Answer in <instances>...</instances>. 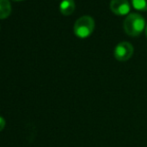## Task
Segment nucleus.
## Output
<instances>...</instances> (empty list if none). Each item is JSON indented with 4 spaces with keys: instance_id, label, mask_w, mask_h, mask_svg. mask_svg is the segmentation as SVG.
Masks as SVG:
<instances>
[{
    "instance_id": "obj_1",
    "label": "nucleus",
    "mask_w": 147,
    "mask_h": 147,
    "mask_svg": "<svg viewBox=\"0 0 147 147\" xmlns=\"http://www.w3.org/2000/svg\"><path fill=\"white\" fill-rule=\"evenodd\" d=\"M123 28L130 36H138L145 29V19L138 13H130L124 20Z\"/></svg>"
},
{
    "instance_id": "obj_2",
    "label": "nucleus",
    "mask_w": 147,
    "mask_h": 147,
    "mask_svg": "<svg viewBox=\"0 0 147 147\" xmlns=\"http://www.w3.org/2000/svg\"><path fill=\"white\" fill-rule=\"evenodd\" d=\"M94 27H95L94 19L91 16L84 15L76 20L73 27V31H74V34L77 37L84 39V38H87L88 36H90L92 34Z\"/></svg>"
},
{
    "instance_id": "obj_3",
    "label": "nucleus",
    "mask_w": 147,
    "mask_h": 147,
    "mask_svg": "<svg viewBox=\"0 0 147 147\" xmlns=\"http://www.w3.org/2000/svg\"><path fill=\"white\" fill-rule=\"evenodd\" d=\"M113 54L118 61H127L133 54V46L127 41H122L115 46Z\"/></svg>"
},
{
    "instance_id": "obj_4",
    "label": "nucleus",
    "mask_w": 147,
    "mask_h": 147,
    "mask_svg": "<svg viewBox=\"0 0 147 147\" xmlns=\"http://www.w3.org/2000/svg\"><path fill=\"white\" fill-rule=\"evenodd\" d=\"M110 9L116 15H126L130 11V3L128 0H111Z\"/></svg>"
},
{
    "instance_id": "obj_5",
    "label": "nucleus",
    "mask_w": 147,
    "mask_h": 147,
    "mask_svg": "<svg viewBox=\"0 0 147 147\" xmlns=\"http://www.w3.org/2000/svg\"><path fill=\"white\" fill-rule=\"evenodd\" d=\"M59 10L63 15H71L74 12V10H75V2H74V0H62L59 5Z\"/></svg>"
},
{
    "instance_id": "obj_6",
    "label": "nucleus",
    "mask_w": 147,
    "mask_h": 147,
    "mask_svg": "<svg viewBox=\"0 0 147 147\" xmlns=\"http://www.w3.org/2000/svg\"><path fill=\"white\" fill-rule=\"evenodd\" d=\"M11 14V4L9 0H0V19H5Z\"/></svg>"
},
{
    "instance_id": "obj_7",
    "label": "nucleus",
    "mask_w": 147,
    "mask_h": 147,
    "mask_svg": "<svg viewBox=\"0 0 147 147\" xmlns=\"http://www.w3.org/2000/svg\"><path fill=\"white\" fill-rule=\"evenodd\" d=\"M131 4L136 10L140 11L147 10V0H131Z\"/></svg>"
},
{
    "instance_id": "obj_8",
    "label": "nucleus",
    "mask_w": 147,
    "mask_h": 147,
    "mask_svg": "<svg viewBox=\"0 0 147 147\" xmlns=\"http://www.w3.org/2000/svg\"><path fill=\"white\" fill-rule=\"evenodd\" d=\"M5 125H6V122H5V120H4V118L0 116V131H2V130L4 129Z\"/></svg>"
},
{
    "instance_id": "obj_9",
    "label": "nucleus",
    "mask_w": 147,
    "mask_h": 147,
    "mask_svg": "<svg viewBox=\"0 0 147 147\" xmlns=\"http://www.w3.org/2000/svg\"><path fill=\"white\" fill-rule=\"evenodd\" d=\"M12 1H15V2H19V1H24V0H12Z\"/></svg>"
},
{
    "instance_id": "obj_10",
    "label": "nucleus",
    "mask_w": 147,
    "mask_h": 147,
    "mask_svg": "<svg viewBox=\"0 0 147 147\" xmlns=\"http://www.w3.org/2000/svg\"><path fill=\"white\" fill-rule=\"evenodd\" d=\"M145 33H146V36H147V25H146V28H145Z\"/></svg>"
}]
</instances>
